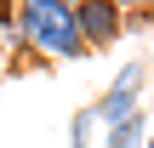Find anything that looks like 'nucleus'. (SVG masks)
I'll list each match as a JSON object with an SVG mask.
<instances>
[{
	"instance_id": "0eeeda50",
	"label": "nucleus",
	"mask_w": 154,
	"mask_h": 148,
	"mask_svg": "<svg viewBox=\"0 0 154 148\" xmlns=\"http://www.w3.org/2000/svg\"><path fill=\"white\" fill-rule=\"evenodd\" d=\"M11 6H17V0H0V11H11Z\"/></svg>"
},
{
	"instance_id": "39448f33",
	"label": "nucleus",
	"mask_w": 154,
	"mask_h": 148,
	"mask_svg": "<svg viewBox=\"0 0 154 148\" xmlns=\"http://www.w3.org/2000/svg\"><path fill=\"white\" fill-rule=\"evenodd\" d=\"M86 137H91V103L74 114V131H69V148H86Z\"/></svg>"
},
{
	"instance_id": "f03ea898",
	"label": "nucleus",
	"mask_w": 154,
	"mask_h": 148,
	"mask_svg": "<svg viewBox=\"0 0 154 148\" xmlns=\"http://www.w3.org/2000/svg\"><path fill=\"white\" fill-rule=\"evenodd\" d=\"M143 80H149V63L143 57H131L120 74H114V86L91 103V120H103V125H120L126 114H137L143 108Z\"/></svg>"
},
{
	"instance_id": "7ed1b4c3",
	"label": "nucleus",
	"mask_w": 154,
	"mask_h": 148,
	"mask_svg": "<svg viewBox=\"0 0 154 148\" xmlns=\"http://www.w3.org/2000/svg\"><path fill=\"white\" fill-rule=\"evenodd\" d=\"M74 29H80L86 51H109L126 29V11H120V0H74Z\"/></svg>"
},
{
	"instance_id": "6e6552de",
	"label": "nucleus",
	"mask_w": 154,
	"mask_h": 148,
	"mask_svg": "<svg viewBox=\"0 0 154 148\" xmlns=\"http://www.w3.org/2000/svg\"><path fill=\"white\" fill-rule=\"evenodd\" d=\"M143 148H154V137H149V143H143Z\"/></svg>"
},
{
	"instance_id": "423d86ee",
	"label": "nucleus",
	"mask_w": 154,
	"mask_h": 148,
	"mask_svg": "<svg viewBox=\"0 0 154 148\" xmlns=\"http://www.w3.org/2000/svg\"><path fill=\"white\" fill-rule=\"evenodd\" d=\"M11 40H17V23H11V11H0V51H6Z\"/></svg>"
},
{
	"instance_id": "20e7f679",
	"label": "nucleus",
	"mask_w": 154,
	"mask_h": 148,
	"mask_svg": "<svg viewBox=\"0 0 154 148\" xmlns=\"http://www.w3.org/2000/svg\"><path fill=\"white\" fill-rule=\"evenodd\" d=\"M149 143V114L137 108V114H126L120 125H109V148H143Z\"/></svg>"
},
{
	"instance_id": "f257e3e1",
	"label": "nucleus",
	"mask_w": 154,
	"mask_h": 148,
	"mask_svg": "<svg viewBox=\"0 0 154 148\" xmlns=\"http://www.w3.org/2000/svg\"><path fill=\"white\" fill-rule=\"evenodd\" d=\"M17 40L40 63H80L86 40L74 29V0H17Z\"/></svg>"
}]
</instances>
